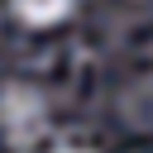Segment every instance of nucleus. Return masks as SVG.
<instances>
[{
	"instance_id": "1",
	"label": "nucleus",
	"mask_w": 153,
	"mask_h": 153,
	"mask_svg": "<svg viewBox=\"0 0 153 153\" xmlns=\"http://www.w3.org/2000/svg\"><path fill=\"white\" fill-rule=\"evenodd\" d=\"M48 129V96L38 86H5L0 91V134L14 143V148H29L38 143V134Z\"/></svg>"
},
{
	"instance_id": "3",
	"label": "nucleus",
	"mask_w": 153,
	"mask_h": 153,
	"mask_svg": "<svg viewBox=\"0 0 153 153\" xmlns=\"http://www.w3.org/2000/svg\"><path fill=\"white\" fill-rule=\"evenodd\" d=\"M53 153H91V148H76V143H57Z\"/></svg>"
},
{
	"instance_id": "2",
	"label": "nucleus",
	"mask_w": 153,
	"mask_h": 153,
	"mask_svg": "<svg viewBox=\"0 0 153 153\" xmlns=\"http://www.w3.org/2000/svg\"><path fill=\"white\" fill-rule=\"evenodd\" d=\"M14 19L29 24V29H53L72 14V0H10Z\"/></svg>"
}]
</instances>
